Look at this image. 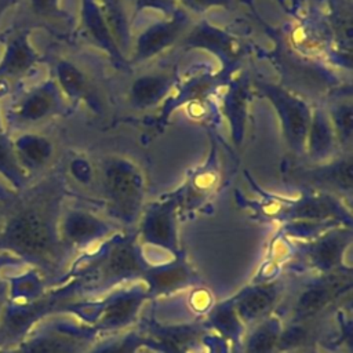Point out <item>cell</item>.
<instances>
[{"mask_svg":"<svg viewBox=\"0 0 353 353\" xmlns=\"http://www.w3.org/2000/svg\"><path fill=\"white\" fill-rule=\"evenodd\" d=\"M50 76L57 83L68 105H85L94 113L103 112V101L90 72L70 58L55 57L50 63Z\"/></svg>","mask_w":353,"mask_h":353,"instance_id":"obj_19","label":"cell"},{"mask_svg":"<svg viewBox=\"0 0 353 353\" xmlns=\"http://www.w3.org/2000/svg\"><path fill=\"white\" fill-rule=\"evenodd\" d=\"M8 285V302L28 303L44 294V279L37 270L15 277Z\"/></svg>","mask_w":353,"mask_h":353,"instance_id":"obj_35","label":"cell"},{"mask_svg":"<svg viewBox=\"0 0 353 353\" xmlns=\"http://www.w3.org/2000/svg\"><path fill=\"white\" fill-rule=\"evenodd\" d=\"M285 283L287 276L269 281H256L232 298L234 310L247 330L276 313L284 295Z\"/></svg>","mask_w":353,"mask_h":353,"instance_id":"obj_22","label":"cell"},{"mask_svg":"<svg viewBox=\"0 0 353 353\" xmlns=\"http://www.w3.org/2000/svg\"><path fill=\"white\" fill-rule=\"evenodd\" d=\"M14 263H22L18 258L7 254V252H0V272L6 265H14ZM3 283V280L0 279V284Z\"/></svg>","mask_w":353,"mask_h":353,"instance_id":"obj_40","label":"cell"},{"mask_svg":"<svg viewBox=\"0 0 353 353\" xmlns=\"http://www.w3.org/2000/svg\"><path fill=\"white\" fill-rule=\"evenodd\" d=\"M8 302V285L7 281H3L0 284V317L3 314V310Z\"/></svg>","mask_w":353,"mask_h":353,"instance_id":"obj_41","label":"cell"},{"mask_svg":"<svg viewBox=\"0 0 353 353\" xmlns=\"http://www.w3.org/2000/svg\"><path fill=\"white\" fill-rule=\"evenodd\" d=\"M130 3L132 6V23L143 11L153 10L159 11L163 17H168L179 7L176 0H130Z\"/></svg>","mask_w":353,"mask_h":353,"instance_id":"obj_36","label":"cell"},{"mask_svg":"<svg viewBox=\"0 0 353 353\" xmlns=\"http://www.w3.org/2000/svg\"><path fill=\"white\" fill-rule=\"evenodd\" d=\"M68 102L51 76L18 88L3 110L7 132H25L66 112Z\"/></svg>","mask_w":353,"mask_h":353,"instance_id":"obj_8","label":"cell"},{"mask_svg":"<svg viewBox=\"0 0 353 353\" xmlns=\"http://www.w3.org/2000/svg\"><path fill=\"white\" fill-rule=\"evenodd\" d=\"M146 301H149L148 288L142 280H138L116 287L98 298L81 299L72 305L69 313L90 324L99 336H105L137 325Z\"/></svg>","mask_w":353,"mask_h":353,"instance_id":"obj_5","label":"cell"},{"mask_svg":"<svg viewBox=\"0 0 353 353\" xmlns=\"http://www.w3.org/2000/svg\"><path fill=\"white\" fill-rule=\"evenodd\" d=\"M306 353H328V352H324V350H320V349H313V350H309Z\"/></svg>","mask_w":353,"mask_h":353,"instance_id":"obj_44","label":"cell"},{"mask_svg":"<svg viewBox=\"0 0 353 353\" xmlns=\"http://www.w3.org/2000/svg\"><path fill=\"white\" fill-rule=\"evenodd\" d=\"M276 309L281 323L305 321L332 313L350 298L353 276L350 268L331 273H294Z\"/></svg>","mask_w":353,"mask_h":353,"instance_id":"obj_3","label":"cell"},{"mask_svg":"<svg viewBox=\"0 0 353 353\" xmlns=\"http://www.w3.org/2000/svg\"><path fill=\"white\" fill-rule=\"evenodd\" d=\"M262 194L261 211L270 218L285 222H336L352 226V211L346 200L325 192L303 190L295 199L280 197L259 189Z\"/></svg>","mask_w":353,"mask_h":353,"instance_id":"obj_7","label":"cell"},{"mask_svg":"<svg viewBox=\"0 0 353 353\" xmlns=\"http://www.w3.org/2000/svg\"><path fill=\"white\" fill-rule=\"evenodd\" d=\"M219 70L212 69L210 65H196L190 68L189 73L179 79L170 97L160 106L159 117L156 120L157 127H164L171 114L182 106H189L194 102L211 98L229 81Z\"/></svg>","mask_w":353,"mask_h":353,"instance_id":"obj_18","label":"cell"},{"mask_svg":"<svg viewBox=\"0 0 353 353\" xmlns=\"http://www.w3.org/2000/svg\"><path fill=\"white\" fill-rule=\"evenodd\" d=\"M332 124L339 152H352L353 141V102L352 92H334L324 103Z\"/></svg>","mask_w":353,"mask_h":353,"instance_id":"obj_30","label":"cell"},{"mask_svg":"<svg viewBox=\"0 0 353 353\" xmlns=\"http://www.w3.org/2000/svg\"><path fill=\"white\" fill-rule=\"evenodd\" d=\"M219 114L225 117L233 143L240 148L245 137L248 103L251 95V80L247 73L232 76L219 90Z\"/></svg>","mask_w":353,"mask_h":353,"instance_id":"obj_26","label":"cell"},{"mask_svg":"<svg viewBox=\"0 0 353 353\" xmlns=\"http://www.w3.org/2000/svg\"><path fill=\"white\" fill-rule=\"evenodd\" d=\"M175 65L152 69L134 77L127 90V103L135 112H146L161 106L179 81Z\"/></svg>","mask_w":353,"mask_h":353,"instance_id":"obj_23","label":"cell"},{"mask_svg":"<svg viewBox=\"0 0 353 353\" xmlns=\"http://www.w3.org/2000/svg\"><path fill=\"white\" fill-rule=\"evenodd\" d=\"M352 236V226L338 225L299 243L290 251L292 273H331L345 268L343 258Z\"/></svg>","mask_w":353,"mask_h":353,"instance_id":"obj_10","label":"cell"},{"mask_svg":"<svg viewBox=\"0 0 353 353\" xmlns=\"http://www.w3.org/2000/svg\"><path fill=\"white\" fill-rule=\"evenodd\" d=\"M11 192H12V190H11ZM11 192L6 190L4 188H0V229H1L3 222H4L6 207H7V201H8V197H10Z\"/></svg>","mask_w":353,"mask_h":353,"instance_id":"obj_39","label":"cell"},{"mask_svg":"<svg viewBox=\"0 0 353 353\" xmlns=\"http://www.w3.org/2000/svg\"><path fill=\"white\" fill-rule=\"evenodd\" d=\"M14 6L19 7L14 23L32 30L43 28L57 37L72 36L76 19L63 7V0H15Z\"/></svg>","mask_w":353,"mask_h":353,"instance_id":"obj_25","label":"cell"},{"mask_svg":"<svg viewBox=\"0 0 353 353\" xmlns=\"http://www.w3.org/2000/svg\"><path fill=\"white\" fill-rule=\"evenodd\" d=\"M280 37L296 54L328 65L332 39L319 4H312L306 12L299 14Z\"/></svg>","mask_w":353,"mask_h":353,"instance_id":"obj_17","label":"cell"},{"mask_svg":"<svg viewBox=\"0 0 353 353\" xmlns=\"http://www.w3.org/2000/svg\"><path fill=\"white\" fill-rule=\"evenodd\" d=\"M68 194L65 178L57 171L21 192H11L0 229V252L32 265L43 279L68 276L76 258L63 247L58 232Z\"/></svg>","mask_w":353,"mask_h":353,"instance_id":"obj_1","label":"cell"},{"mask_svg":"<svg viewBox=\"0 0 353 353\" xmlns=\"http://www.w3.org/2000/svg\"><path fill=\"white\" fill-rule=\"evenodd\" d=\"M178 215L179 196L176 190L145 205L135 228L139 244L165 251L172 258L179 256Z\"/></svg>","mask_w":353,"mask_h":353,"instance_id":"obj_13","label":"cell"},{"mask_svg":"<svg viewBox=\"0 0 353 353\" xmlns=\"http://www.w3.org/2000/svg\"><path fill=\"white\" fill-rule=\"evenodd\" d=\"M204 323L211 332L222 336L233 345H241L243 336L247 331L234 310L232 298L211 306L204 317Z\"/></svg>","mask_w":353,"mask_h":353,"instance_id":"obj_32","label":"cell"},{"mask_svg":"<svg viewBox=\"0 0 353 353\" xmlns=\"http://www.w3.org/2000/svg\"><path fill=\"white\" fill-rule=\"evenodd\" d=\"M120 230L108 218L84 207L63 205L58 223L61 243L74 258L97 248Z\"/></svg>","mask_w":353,"mask_h":353,"instance_id":"obj_14","label":"cell"},{"mask_svg":"<svg viewBox=\"0 0 353 353\" xmlns=\"http://www.w3.org/2000/svg\"><path fill=\"white\" fill-rule=\"evenodd\" d=\"M15 0H0V18L3 17L4 11L10 7V6H14Z\"/></svg>","mask_w":353,"mask_h":353,"instance_id":"obj_42","label":"cell"},{"mask_svg":"<svg viewBox=\"0 0 353 353\" xmlns=\"http://www.w3.org/2000/svg\"><path fill=\"white\" fill-rule=\"evenodd\" d=\"M236 0H176L178 6L186 10L190 15H203L211 8H225L230 10Z\"/></svg>","mask_w":353,"mask_h":353,"instance_id":"obj_37","label":"cell"},{"mask_svg":"<svg viewBox=\"0 0 353 353\" xmlns=\"http://www.w3.org/2000/svg\"><path fill=\"white\" fill-rule=\"evenodd\" d=\"M339 153L335 132L324 103H312L303 157H306L309 163H323L331 160Z\"/></svg>","mask_w":353,"mask_h":353,"instance_id":"obj_28","label":"cell"},{"mask_svg":"<svg viewBox=\"0 0 353 353\" xmlns=\"http://www.w3.org/2000/svg\"><path fill=\"white\" fill-rule=\"evenodd\" d=\"M192 15L178 7L171 15L161 17L134 34L128 63L131 68L141 65L164 54L167 50L178 46L182 36L192 25Z\"/></svg>","mask_w":353,"mask_h":353,"instance_id":"obj_15","label":"cell"},{"mask_svg":"<svg viewBox=\"0 0 353 353\" xmlns=\"http://www.w3.org/2000/svg\"><path fill=\"white\" fill-rule=\"evenodd\" d=\"M0 176L10 185L12 192L23 190L32 181L18 161L12 135L7 131L0 132Z\"/></svg>","mask_w":353,"mask_h":353,"instance_id":"obj_34","label":"cell"},{"mask_svg":"<svg viewBox=\"0 0 353 353\" xmlns=\"http://www.w3.org/2000/svg\"><path fill=\"white\" fill-rule=\"evenodd\" d=\"M142 281L148 288L149 299L171 295L174 292L196 287L197 279L183 261L182 255L161 263L149 265Z\"/></svg>","mask_w":353,"mask_h":353,"instance_id":"obj_27","label":"cell"},{"mask_svg":"<svg viewBox=\"0 0 353 353\" xmlns=\"http://www.w3.org/2000/svg\"><path fill=\"white\" fill-rule=\"evenodd\" d=\"M142 331L157 353H204V336L210 331L204 320H190L176 324L139 321Z\"/></svg>","mask_w":353,"mask_h":353,"instance_id":"obj_21","label":"cell"},{"mask_svg":"<svg viewBox=\"0 0 353 353\" xmlns=\"http://www.w3.org/2000/svg\"><path fill=\"white\" fill-rule=\"evenodd\" d=\"M105 22L121 54L128 59L134 37L132 17L127 0H97Z\"/></svg>","mask_w":353,"mask_h":353,"instance_id":"obj_31","label":"cell"},{"mask_svg":"<svg viewBox=\"0 0 353 353\" xmlns=\"http://www.w3.org/2000/svg\"><path fill=\"white\" fill-rule=\"evenodd\" d=\"M98 182L105 218L121 230H135L146 196L142 168L127 157L108 156L99 164Z\"/></svg>","mask_w":353,"mask_h":353,"instance_id":"obj_4","label":"cell"},{"mask_svg":"<svg viewBox=\"0 0 353 353\" xmlns=\"http://www.w3.org/2000/svg\"><path fill=\"white\" fill-rule=\"evenodd\" d=\"M290 183L305 190L325 192L343 200L352 197L353 192V156L352 152H342L323 163H306L291 165L284 171Z\"/></svg>","mask_w":353,"mask_h":353,"instance_id":"obj_11","label":"cell"},{"mask_svg":"<svg viewBox=\"0 0 353 353\" xmlns=\"http://www.w3.org/2000/svg\"><path fill=\"white\" fill-rule=\"evenodd\" d=\"M99 334L72 313H57L32 328L15 353H84Z\"/></svg>","mask_w":353,"mask_h":353,"instance_id":"obj_6","label":"cell"},{"mask_svg":"<svg viewBox=\"0 0 353 353\" xmlns=\"http://www.w3.org/2000/svg\"><path fill=\"white\" fill-rule=\"evenodd\" d=\"M6 131V127H4V119H3V109L0 106V132Z\"/></svg>","mask_w":353,"mask_h":353,"instance_id":"obj_43","label":"cell"},{"mask_svg":"<svg viewBox=\"0 0 353 353\" xmlns=\"http://www.w3.org/2000/svg\"><path fill=\"white\" fill-rule=\"evenodd\" d=\"M221 176L218 146L212 138L211 148L204 163L189 170L185 182L176 189L179 196V212L203 205L218 189Z\"/></svg>","mask_w":353,"mask_h":353,"instance_id":"obj_24","label":"cell"},{"mask_svg":"<svg viewBox=\"0 0 353 353\" xmlns=\"http://www.w3.org/2000/svg\"><path fill=\"white\" fill-rule=\"evenodd\" d=\"M255 91L268 99L274 109L281 135L294 157H303L312 103L302 95L291 91L280 83L269 80H251Z\"/></svg>","mask_w":353,"mask_h":353,"instance_id":"obj_9","label":"cell"},{"mask_svg":"<svg viewBox=\"0 0 353 353\" xmlns=\"http://www.w3.org/2000/svg\"><path fill=\"white\" fill-rule=\"evenodd\" d=\"M69 171L72 174V176L83 183V185H87L91 182L92 179V170H91V165L90 163L83 159V157H76L73 160H70V164H69Z\"/></svg>","mask_w":353,"mask_h":353,"instance_id":"obj_38","label":"cell"},{"mask_svg":"<svg viewBox=\"0 0 353 353\" xmlns=\"http://www.w3.org/2000/svg\"><path fill=\"white\" fill-rule=\"evenodd\" d=\"M0 353H15L14 350H0Z\"/></svg>","mask_w":353,"mask_h":353,"instance_id":"obj_45","label":"cell"},{"mask_svg":"<svg viewBox=\"0 0 353 353\" xmlns=\"http://www.w3.org/2000/svg\"><path fill=\"white\" fill-rule=\"evenodd\" d=\"M145 347L152 349V342L138 321L125 331L99 336L84 353H139Z\"/></svg>","mask_w":353,"mask_h":353,"instance_id":"obj_33","label":"cell"},{"mask_svg":"<svg viewBox=\"0 0 353 353\" xmlns=\"http://www.w3.org/2000/svg\"><path fill=\"white\" fill-rule=\"evenodd\" d=\"M12 142L18 161L30 179L44 171L54 157V142L43 134L34 131L18 132L12 137Z\"/></svg>","mask_w":353,"mask_h":353,"instance_id":"obj_29","label":"cell"},{"mask_svg":"<svg viewBox=\"0 0 353 353\" xmlns=\"http://www.w3.org/2000/svg\"><path fill=\"white\" fill-rule=\"evenodd\" d=\"M148 268L135 230H120L97 248L79 255L69 274L81 299H94L116 287L142 280Z\"/></svg>","mask_w":353,"mask_h":353,"instance_id":"obj_2","label":"cell"},{"mask_svg":"<svg viewBox=\"0 0 353 353\" xmlns=\"http://www.w3.org/2000/svg\"><path fill=\"white\" fill-rule=\"evenodd\" d=\"M178 46L185 51L203 50L212 54L221 65L218 70L226 77H232L237 72L247 54V47L239 36L205 18L192 22Z\"/></svg>","mask_w":353,"mask_h":353,"instance_id":"obj_12","label":"cell"},{"mask_svg":"<svg viewBox=\"0 0 353 353\" xmlns=\"http://www.w3.org/2000/svg\"><path fill=\"white\" fill-rule=\"evenodd\" d=\"M72 36L102 51L113 68L123 72L132 69L128 59L119 50L97 0H79L77 21L74 22Z\"/></svg>","mask_w":353,"mask_h":353,"instance_id":"obj_20","label":"cell"},{"mask_svg":"<svg viewBox=\"0 0 353 353\" xmlns=\"http://www.w3.org/2000/svg\"><path fill=\"white\" fill-rule=\"evenodd\" d=\"M32 32L28 26L12 23L0 33V84L10 87L46 62L44 55L32 43Z\"/></svg>","mask_w":353,"mask_h":353,"instance_id":"obj_16","label":"cell"}]
</instances>
